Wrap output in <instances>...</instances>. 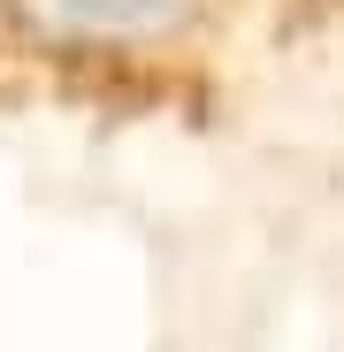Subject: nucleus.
<instances>
[{"instance_id": "f257e3e1", "label": "nucleus", "mask_w": 344, "mask_h": 352, "mask_svg": "<svg viewBox=\"0 0 344 352\" xmlns=\"http://www.w3.org/2000/svg\"><path fill=\"white\" fill-rule=\"evenodd\" d=\"M16 8L54 46H138L153 31H176L192 0H16Z\"/></svg>"}]
</instances>
